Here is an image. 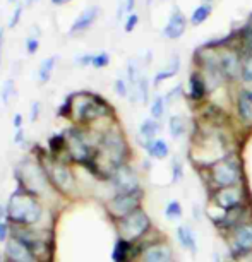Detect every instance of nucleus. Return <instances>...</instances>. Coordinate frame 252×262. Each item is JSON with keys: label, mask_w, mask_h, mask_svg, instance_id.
Returning <instances> with one entry per match:
<instances>
[{"label": "nucleus", "mask_w": 252, "mask_h": 262, "mask_svg": "<svg viewBox=\"0 0 252 262\" xmlns=\"http://www.w3.org/2000/svg\"><path fill=\"white\" fill-rule=\"evenodd\" d=\"M209 14H211V6H199L194 12H192L191 24H194V26H199V24H202L207 17H209Z\"/></svg>", "instance_id": "27"}, {"label": "nucleus", "mask_w": 252, "mask_h": 262, "mask_svg": "<svg viewBox=\"0 0 252 262\" xmlns=\"http://www.w3.org/2000/svg\"><path fill=\"white\" fill-rule=\"evenodd\" d=\"M215 204L223 211H230V209H235V207L240 206L242 202V194L237 187H225V189H218L216 194L213 197Z\"/></svg>", "instance_id": "11"}, {"label": "nucleus", "mask_w": 252, "mask_h": 262, "mask_svg": "<svg viewBox=\"0 0 252 262\" xmlns=\"http://www.w3.org/2000/svg\"><path fill=\"white\" fill-rule=\"evenodd\" d=\"M168 128H170V134L174 139H179L185 134V122L184 118L179 117V115H174L170 117V120H168Z\"/></svg>", "instance_id": "24"}, {"label": "nucleus", "mask_w": 252, "mask_h": 262, "mask_svg": "<svg viewBox=\"0 0 252 262\" xmlns=\"http://www.w3.org/2000/svg\"><path fill=\"white\" fill-rule=\"evenodd\" d=\"M74 0H50L52 6H66V4H71Z\"/></svg>", "instance_id": "44"}, {"label": "nucleus", "mask_w": 252, "mask_h": 262, "mask_svg": "<svg viewBox=\"0 0 252 262\" xmlns=\"http://www.w3.org/2000/svg\"><path fill=\"white\" fill-rule=\"evenodd\" d=\"M4 41H6V29L0 28V67H2V50H4Z\"/></svg>", "instance_id": "43"}, {"label": "nucleus", "mask_w": 252, "mask_h": 262, "mask_svg": "<svg viewBox=\"0 0 252 262\" xmlns=\"http://www.w3.org/2000/svg\"><path fill=\"white\" fill-rule=\"evenodd\" d=\"M11 238V223L7 221L6 204H0V244H6Z\"/></svg>", "instance_id": "23"}, {"label": "nucleus", "mask_w": 252, "mask_h": 262, "mask_svg": "<svg viewBox=\"0 0 252 262\" xmlns=\"http://www.w3.org/2000/svg\"><path fill=\"white\" fill-rule=\"evenodd\" d=\"M0 262H4V255L2 254H0Z\"/></svg>", "instance_id": "47"}, {"label": "nucleus", "mask_w": 252, "mask_h": 262, "mask_svg": "<svg viewBox=\"0 0 252 262\" xmlns=\"http://www.w3.org/2000/svg\"><path fill=\"white\" fill-rule=\"evenodd\" d=\"M151 117L155 118V120H158V118H161L163 112H165V100H163L161 96H155V100H153L151 103Z\"/></svg>", "instance_id": "30"}, {"label": "nucleus", "mask_w": 252, "mask_h": 262, "mask_svg": "<svg viewBox=\"0 0 252 262\" xmlns=\"http://www.w3.org/2000/svg\"><path fill=\"white\" fill-rule=\"evenodd\" d=\"M177 238H179L180 245L184 247L185 250L192 252V254H196L197 252V245H196V236L192 233V230L189 226H179L177 228Z\"/></svg>", "instance_id": "20"}, {"label": "nucleus", "mask_w": 252, "mask_h": 262, "mask_svg": "<svg viewBox=\"0 0 252 262\" xmlns=\"http://www.w3.org/2000/svg\"><path fill=\"white\" fill-rule=\"evenodd\" d=\"M211 179H213V182L220 189L237 185V182L240 179V170L237 161L225 158V160L213 163L211 165Z\"/></svg>", "instance_id": "8"}, {"label": "nucleus", "mask_w": 252, "mask_h": 262, "mask_svg": "<svg viewBox=\"0 0 252 262\" xmlns=\"http://www.w3.org/2000/svg\"><path fill=\"white\" fill-rule=\"evenodd\" d=\"M113 117V108L105 98L91 91L72 93L71 122L79 127H90L98 120Z\"/></svg>", "instance_id": "2"}, {"label": "nucleus", "mask_w": 252, "mask_h": 262, "mask_svg": "<svg viewBox=\"0 0 252 262\" xmlns=\"http://www.w3.org/2000/svg\"><path fill=\"white\" fill-rule=\"evenodd\" d=\"M24 141H26V136H24V128H17L16 134H14V142H16L17 146L24 144Z\"/></svg>", "instance_id": "42"}, {"label": "nucleus", "mask_w": 252, "mask_h": 262, "mask_svg": "<svg viewBox=\"0 0 252 262\" xmlns=\"http://www.w3.org/2000/svg\"><path fill=\"white\" fill-rule=\"evenodd\" d=\"M117 228H118V236H120V238L136 244L137 240L142 238V236L151 230V220H150V216L146 214V211L139 207V209L127 214L125 217L118 220Z\"/></svg>", "instance_id": "6"}, {"label": "nucleus", "mask_w": 252, "mask_h": 262, "mask_svg": "<svg viewBox=\"0 0 252 262\" xmlns=\"http://www.w3.org/2000/svg\"><path fill=\"white\" fill-rule=\"evenodd\" d=\"M16 182L17 187L31 192V194L39 197V199H41V195L45 192L52 190V185L47 179L45 170H43L41 163L36 158H33V160L26 158V160H23L16 166Z\"/></svg>", "instance_id": "4"}, {"label": "nucleus", "mask_w": 252, "mask_h": 262, "mask_svg": "<svg viewBox=\"0 0 252 262\" xmlns=\"http://www.w3.org/2000/svg\"><path fill=\"white\" fill-rule=\"evenodd\" d=\"M144 149L148 155L151 158H155V160H163V158H166L168 152H170V147H168V144L163 139L144 142Z\"/></svg>", "instance_id": "19"}, {"label": "nucleus", "mask_w": 252, "mask_h": 262, "mask_svg": "<svg viewBox=\"0 0 252 262\" xmlns=\"http://www.w3.org/2000/svg\"><path fill=\"white\" fill-rule=\"evenodd\" d=\"M24 2H19L17 6H16V9L12 11V14H11V17H9V23H7V28H11V29H14L17 26L19 23H21V17H23V12H24Z\"/></svg>", "instance_id": "31"}, {"label": "nucleus", "mask_w": 252, "mask_h": 262, "mask_svg": "<svg viewBox=\"0 0 252 262\" xmlns=\"http://www.w3.org/2000/svg\"><path fill=\"white\" fill-rule=\"evenodd\" d=\"M67 139L66 158L71 165H81L86 168L95 158L98 141H91V134L86 127L72 125L64 130Z\"/></svg>", "instance_id": "3"}, {"label": "nucleus", "mask_w": 252, "mask_h": 262, "mask_svg": "<svg viewBox=\"0 0 252 262\" xmlns=\"http://www.w3.org/2000/svg\"><path fill=\"white\" fill-rule=\"evenodd\" d=\"M72 115V93L64 98V101L57 108V117L64 118V120H71Z\"/></svg>", "instance_id": "26"}, {"label": "nucleus", "mask_w": 252, "mask_h": 262, "mask_svg": "<svg viewBox=\"0 0 252 262\" xmlns=\"http://www.w3.org/2000/svg\"><path fill=\"white\" fill-rule=\"evenodd\" d=\"M108 66H110V55H108V52L93 53V62H91L93 69H105Z\"/></svg>", "instance_id": "28"}, {"label": "nucleus", "mask_w": 252, "mask_h": 262, "mask_svg": "<svg viewBox=\"0 0 252 262\" xmlns=\"http://www.w3.org/2000/svg\"><path fill=\"white\" fill-rule=\"evenodd\" d=\"M215 262H221V260H220V257H218V255H216V257H215Z\"/></svg>", "instance_id": "46"}, {"label": "nucleus", "mask_w": 252, "mask_h": 262, "mask_svg": "<svg viewBox=\"0 0 252 262\" xmlns=\"http://www.w3.org/2000/svg\"><path fill=\"white\" fill-rule=\"evenodd\" d=\"M242 38H244V41L247 43V47L252 48V19L249 21V24L244 28V33H242Z\"/></svg>", "instance_id": "40"}, {"label": "nucleus", "mask_w": 252, "mask_h": 262, "mask_svg": "<svg viewBox=\"0 0 252 262\" xmlns=\"http://www.w3.org/2000/svg\"><path fill=\"white\" fill-rule=\"evenodd\" d=\"M172 170H174V182H179L182 179V173H184V170H182V163L177 160L172 161Z\"/></svg>", "instance_id": "39"}, {"label": "nucleus", "mask_w": 252, "mask_h": 262, "mask_svg": "<svg viewBox=\"0 0 252 262\" xmlns=\"http://www.w3.org/2000/svg\"><path fill=\"white\" fill-rule=\"evenodd\" d=\"M237 110L244 122H252V90H244L237 100Z\"/></svg>", "instance_id": "17"}, {"label": "nucleus", "mask_w": 252, "mask_h": 262, "mask_svg": "<svg viewBox=\"0 0 252 262\" xmlns=\"http://www.w3.org/2000/svg\"><path fill=\"white\" fill-rule=\"evenodd\" d=\"M108 182H110L112 187L115 189V194H127V192H134L141 189L139 177H137L136 170L129 163L118 166L117 170L112 173Z\"/></svg>", "instance_id": "9"}, {"label": "nucleus", "mask_w": 252, "mask_h": 262, "mask_svg": "<svg viewBox=\"0 0 252 262\" xmlns=\"http://www.w3.org/2000/svg\"><path fill=\"white\" fill-rule=\"evenodd\" d=\"M11 235L16 236L17 240H21L39 262L53 260V244L50 231L39 230L36 226H29V228L11 226Z\"/></svg>", "instance_id": "5"}, {"label": "nucleus", "mask_w": 252, "mask_h": 262, "mask_svg": "<svg viewBox=\"0 0 252 262\" xmlns=\"http://www.w3.org/2000/svg\"><path fill=\"white\" fill-rule=\"evenodd\" d=\"M33 2H38V0H26V2H24V6H29V4H33Z\"/></svg>", "instance_id": "45"}, {"label": "nucleus", "mask_w": 252, "mask_h": 262, "mask_svg": "<svg viewBox=\"0 0 252 262\" xmlns=\"http://www.w3.org/2000/svg\"><path fill=\"white\" fill-rule=\"evenodd\" d=\"M172 249L165 244L150 245L141 252V262H170Z\"/></svg>", "instance_id": "13"}, {"label": "nucleus", "mask_w": 252, "mask_h": 262, "mask_svg": "<svg viewBox=\"0 0 252 262\" xmlns=\"http://www.w3.org/2000/svg\"><path fill=\"white\" fill-rule=\"evenodd\" d=\"M185 26H187V21H185L184 14H182L180 11H174L170 19H168L165 29H163V34H165L168 39H177L184 34Z\"/></svg>", "instance_id": "14"}, {"label": "nucleus", "mask_w": 252, "mask_h": 262, "mask_svg": "<svg viewBox=\"0 0 252 262\" xmlns=\"http://www.w3.org/2000/svg\"><path fill=\"white\" fill-rule=\"evenodd\" d=\"M242 77L245 82H252V55L247 58L244 67H242Z\"/></svg>", "instance_id": "37"}, {"label": "nucleus", "mask_w": 252, "mask_h": 262, "mask_svg": "<svg viewBox=\"0 0 252 262\" xmlns=\"http://www.w3.org/2000/svg\"><path fill=\"white\" fill-rule=\"evenodd\" d=\"M24 47H26V52L28 55H36V52L39 50V36H33V34H29L26 38V41H24Z\"/></svg>", "instance_id": "33"}, {"label": "nucleus", "mask_w": 252, "mask_h": 262, "mask_svg": "<svg viewBox=\"0 0 252 262\" xmlns=\"http://www.w3.org/2000/svg\"><path fill=\"white\" fill-rule=\"evenodd\" d=\"M142 195H144L142 189L134 190V192H127V194H115L107 204L108 214L117 221L122 220V217H125L127 214H131V212H134L136 209H139Z\"/></svg>", "instance_id": "7"}, {"label": "nucleus", "mask_w": 252, "mask_h": 262, "mask_svg": "<svg viewBox=\"0 0 252 262\" xmlns=\"http://www.w3.org/2000/svg\"><path fill=\"white\" fill-rule=\"evenodd\" d=\"M6 212L7 221L11 226H36L43 217V206L39 197H36L31 192L17 187L16 190L9 195L6 202Z\"/></svg>", "instance_id": "1"}, {"label": "nucleus", "mask_w": 252, "mask_h": 262, "mask_svg": "<svg viewBox=\"0 0 252 262\" xmlns=\"http://www.w3.org/2000/svg\"><path fill=\"white\" fill-rule=\"evenodd\" d=\"M9 2H17V0H9Z\"/></svg>", "instance_id": "48"}, {"label": "nucleus", "mask_w": 252, "mask_h": 262, "mask_svg": "<svg viewBox=\"0 0 252 262\" xmlns=\"http://www.w3.org/2000/svg\"><path fill=\"white\" fill-rule=\"evenodd\" d=\"M218 69H220L221 76L232 79V77H235L237 69H239V60H237V57L234 53H223L220 58Z\"/></svg>", "instance_id": "18"}, {"label": "nucleus", "mask_w": 252, "mask_h": 262, "mask_svg": "<svg viewBox=\"0 0 252 262\" xmlns=\"http://www.w3.org/2000/svg\"><path fill=\"white\" fill-rule=\"evenodd\" d=\"M57 60H58L57 55H50V57L43 58L41 63H39V67H38V71H36V81H38V84H41V86H43V84L50 82L53 72H55Z\"/></svg>", "instance_id": "16"}, {"label": "nucleus", "mask_w": 252, "mask_h": 262, "mask_svg": "<svg viewBox=\"0 0 252 262\" xmlns=\"http://www.w3.org/2000/svg\"><path fill=\"white\" fill-rule=\"evenodd\" d=\"M132 259H136L134 244L118 236L117 244L113 245V250H112V260L113 262H131Z\"/></svg>", "instance_id": "15"}, {"label": "nucleus", "mask_w": 252, "mask_h": 262, "mask_svg": "<svg viewBox=\"0 0 252 262\" xmlns=\"http://www.w3.org/2000/svg\"><path fill=\"white\" fill-rule=\"evenodd\" d=\"M93 62V53H82V55L76 57V63L79 67H91Z\"/></svg>", "instance_id": "38"}, {"label": "nucleus", "mask_w": 252, "mask_h": 262, "mask_svg": "<svg viewBox=\"0 0 252 262\" xmlns=\"http://www.w3.org/2000/svg\"><path fill=\"white\" fill-rule=\"evenodd\" d=\"M113 90L120 98H127L129 96V86H127V81L122 77H118L115 82H113Z\"/></svg>", "instance_id": "34"}, {"label": "nucleus", "mask_w": 252, "mask_h": 262, "mask_svg": "<svg viewBox=\"0 0 252 262\" xmlns=\"http://www.w3.org/2000/svg\"><path fill=\"white\" fill-rule=\"evenodd\" d=\"M14 95H16V82H14V79H7V81L2 84V90H0V100L7 106Z\"/></svg>", "instance_id": "25"}, {"label": "nucleus", "mask_w": 252, "mask_h": 262, "mask_svg": "<svg viewBox=\"0 0 252 262\" xmlns=\"http://www.w3.org/2000/svg\"><path fill=\"white\" fill-rule=\"evenodd\" d=\"M98 16H100V7H96V6L88 7L86 11H82L76 19H74V23L71 24V28H69V34L86 33L88 29H91L93 24L96 23Z\"/></svg>", "instance_id": "12"}, {"label": "nucleus", "mask_w": 252, "mask_h": 262, "mask_svg": "<svg viewBox=\"0 0 252 262\" xmlns=\"http://www.w3.org/2000/svg\"><path fill=\"white\" fill-rule=\"evenodd\" d=\"M165 216L168 220H179L182 216V207L177 201H170L165 207Z\"/></svg>", "instance_id": "32"}, {"label": "nucleus", "mask_w": 252, "mask_h": 262, "mask_svg": "<svg viewBox=\"0 0 252 262\" xmlns=\"http://www.w3.org/2000/svg\"><path fill=\"white\" fill-rule=\"evenodd\" d=\"M12 125L14 128H24V117L23 113H14V118H12Z\"/></svg>", "instance_id": "41"}, {"label": "nucleus", "mask_w": 252, "mask_h": 262, "mask_svg": "<svg viewBox=\"0 0 252 262\" xmlns=\"http://www.w3.org/2000/svg\"><path fill=\"white\" fill-rule=\"evenodd\" d=\"M39 115H41V103L39 101H33L31 106H29V122H36Z\"/></svg>", "instance_id": "36"}, {"label": "nucleus", "mask_w": 252, "mask_h": 262, "mask_svg": "<svg viewBox=\"0 0 252 262\" xmlns=\"http://www.w3.org/2000/svg\"><path fill=\"white\" fill-rule=\"evenodd\" d=\"M158 132H160V123L155 118H146L139 125V136L144 139V142L155 141Z\"/></svg>", "instance_id": "21"}, {"label": "nucleus", "mask_w": 252, "mask_h": 262, "mask_svg": "<svg viewBox=\"0 0 252 262\" xmlns=\"http://www.w3.org/2000/svg\"><path fill=\"white\" fill-rule=\"evenodd\" d=\"M177 71H179V60H174V66H172V69H165V71H161V72H158L156 76H155V81H153V84L155 86H158L160 82H163L165 79H168V77H172V76H175L177 74Z\"/></svg>", "instance_id": "29"}, {"label": "nucleus", "mask_w": 252, "mask_h": 262, "mask_svg": "<svg viewBox=\"0 0 252 262\" xmlns=\"http://www.w3.org/2000/svg\"><path fill=\"white\" fill-rule=\"evenodd\" d=\"M137 23H139V16H137L136 12L129 14V16H127L125 24H123V31H125V33H132V31L136 29Z\"/></svg>", "instance_id": "35"}, {"label": "nucleus", "mask_w": 252, "mask_h": 262, "mask_svg": "<svg viewBox=\"0 0 252 262\" xmlns=\"http://www.w3.org/2000/svg\"><path fill=\"white\" fill-rule=\"evenodd\" d=\"M189 93L192 100H201L206 95V84L199 74H192L189 79Z\"/></svg>", "instance_id": "22"}, {"label": "nucleus", "mask_w": 252, "mask_h": 262, "mask_svg": "<svg viewBox=\"0 0 252 262\" xmlns=\"http://www.w3.org/2000/svg\"><path fill=\"white\" fill-rule=\"evenodd\" d=\"M252 252V223H242L234 231V254L237 257Z\"/></svg>", "instance_id": "10"}]
</instances>
